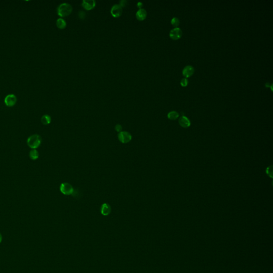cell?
<instances>
[{"instance_id": "cell-11", "label": "cell", "mask_w": 273, "mask_h": 273, "mask_svg": "<svg viewBox=\"0 0 273 273\" xmlns=\"http://www.w3.org/2000/svg\"><path fill=\"white\" fill-rule=\"evenodd\" d=\"M100 212L105 216H107L111 214V207L109 204L108 203H103L100 208Z\"/></svg>"}, {"instance_id": "cell-15", "label": "cell", "mask_w": 273, "mask_h": 273, "mask_svg": "<svg viewBox=\"0 0 273 273\" xmlns=\"http://www.w3.org/2000/svg\"><path fill=\"white\" fill-rule=\"evenodd\" d=\"M29 158L32 159V160H36L39 157V153L38 151L35 150V149H32V150L30 151L29 154Z\"/></svg>"}, {"instance_id": "cell-9", "label": "cell", "mask_w": 273, "mask_h": 273, "mask_svg": "<svg viewBox=\"0 0 273 273\" xmlns=\"http://www.w3.org/2000/svg\"><path fill=\"white\" fill-rule=\"evenodd\" d=\"M194 68L192 66H187L184 68L182 71V75H184L186 78L190 77L192 75L194 74Z\"/></svg>"}, {"instance_id": "cell-23", "label": "cell", "mask_w": 273, "mask_h": 273, "mask_svg": "<svg viewBox=\"0 0 273 273\" xmlns=\"http://www.w3.org/2000/svg\"><path fill=\"white\" fill-rule=\"evenodd\" d=\"M143 6V3L142 2H139L137 3V7L138 8L140 9H142V7Z\"/></svg>"}, {"instance_id": "cell-2", "label": "cell", "mask_w": 273, "mask_h": 273, "mask_svg": "<svg viewBox=\"0 0 273 273\" xmlns=\"http://www.w3.org/2000/svg\"><path fill=\"white\" fill-rule=\"evenodd\" d=\"M42 143V138L40 135L35 134L29 136L27 139L28 146L32 149L37 148Z\"/></svg>"}, {"instance_id": "cell-18", "label": "cell", "mask_w": 273, "mask_h": 273, "mask_svg": "<svg viewBox=\"0 0 273 273\" xmlns=\"http://www.w3.org/2000/svg\"><path fill=\"white\" fill-rule=\"evenodd\" d=\"M180 84H181V85L183 87H186L188 84V81L186 78H184L181 80Z\"/></svg>"}, {"instance_id": "cell-3", "label": "cell", "mask_w": 273, "mask_h": 273, "mask_svg": "<svg viewBox=\"0 0 273 273\" xmlns=\"http://www.w3.org/2000/svg\"><path fill=\"white\" fill-rule=\"evenodd\" d=\"M60 192L65 195H70L73 194L74 190L71 185L67 182H63L60 186Z\"/></svg>"}, {"instance_id": "cell-22", "label": "cell", "mask_w": 273, "mask_h": 273, "mask_svg": "<svg viewBox=\"0 0 273 273\" xmlns=\"http://www.w3.org/2000/svg\"><path fill=\"white\" fill-rule=\"evenodd\" d=\"M127 1H125V0H121L119 2V5L123 8V7H125V5H127Z\"/></svg>"}, {"instance_id": "cell-14", "label": "cell", "mask_w": 273, "mask_h": 273, "mask_svg": "<svg viewBox=\"0 0 273 273\" xmlns=\"http://www.w3.org/2000/svg\"><path fill=\"white\" fill-rule=\"evenodd\" d=\"M41 122L44 125H48L51 122V118L50 115L45 114L42 116L41 119Z\"/></svg>"}, {"instance_id": "cell-4", "label": "cell", "mask_w": 273, "mask_h": 273, "mask_svg": "<svg viewBox=\"0 0 273 273\" xmlns=\"http://www.w3.org/2000/svg\"><path fill=\"white\" fill-rule=\"evenodd\" d=\"M118 138L121 143L127 144L129 143L132 139V135L127 131H121L118 135Z\"/></svg>"}, {"instance_id": "cell-20", "label": "cell", "mask_w": 273, "mask_h": 273, "mask_svg": "<svg viewBox=\"0 0 273 273\" xmlns=\"http://www.w3.org/2000/svg\"><path fill=\"white\" fill-rule=\"evenodd\" d=\"M85 16H86V14L85 12H84L83 11H81L79 12V17L80 19H84L85 18Z\"/></svg>"}, {"instance_id": "cell-7", "label": "cell", "mask_w": 273, "mask_h": 273, "mask_svg": "<svg viewBox=\"0 0 273 273\" xmlns=\"http://www.w3.org/2000/svg\"><path fill=\"white\" fill-rule=\"evenodd\" d=\"M182 32L180 28L176 27L172 29L169 34V35L172 40H177L181 38L182 36Z\"/></svg>"}, {"instance_id": "cell-13", "label": "cell", "mask_w": 273, "mask_h": 273, "mask_svg": "<svg viewBox=\"0 0 273 273\" xmlns=\"http://www.w3.org/2000/svg\"><path fill=\"white\" fill-rule=\"evenodd\" d=\"M56 25H57V27L58 28H59L60 29H63L66 27L67 23L65 20H64L61 18H60L56 21Z\"/></svg>"}, {"instance_id": "cell-8", "label": "cell", "mask_w": 273, "mask_h": 273, "mask_svg": "<svg viewBox=\"0 0 273 273\" xmlns=\"http://www.w3.org/2000/svg\"><path fill=\"white\" fill-rule=\"evenodd\" d=\"M95 0H83L82 2V6L87 10H91L95 7Z\"/></svg>"}, {"instance_id": "cell-17", "label": "cell", "mask_w": 273, "mask_h": 273, "mask_svg": "<svg viewBox=\"0 0 273 273\" xmlns=\"http://www.w3.org/2000/svg\"><path fill=\"white\" fill-rule=\"evenodd\" d=\"M171 23L174 27H177L180 24V21L178 18L174 17L171 21Z\"/></svg>"}, {"instance_id": "cell-12", "label": "cell", "mask_w": 273, "mask_h": 273, "mask_svg": "<svg viewBox=\"0 0 273 273\" xmlns=\"http://www.w3.org/2000/svg\"><path fill=\"white\" fill-rule=\"evenodd\" d=\"M179 123L181 127L187 128L190 125V119L186 117V116H182L180 117L179 119Z\"/></svg>"}, {"instance_id": "cell-24", "label": "cell", "mask_w": 273, "mask_h": 273, "mask_svg": "<svg viewBox=\"0 0 273 273\" xmlns=\"http://www.w3.org/2000/svg\"><path fill=\"white\" fill-rule=\"evenodd\" d=\"M2 235H1V234H0V243L1 242V241H2Z\"/></svg>"}, {"instance_id": "cell-5", "label": "cell", "mask_w": 273, "mask_h": 273, "mask_svg": "<svg viewBox=\"0 0 273 273\" xmlns=\"http://www.w3.org/2000/svg\"><path fill=\"white\" fill-rule=\"evenodd\" d=\"M122 7L119 4H114L111 8V15L114 18H119L122 15Z\"/></svg>"}, {"instance_id": "cell-16", "label": "cell", "mask_w": 273, "mask_h": 273, "mask_svg": "<svg viewBox=\"0 0 273 273\" xmlns=\"http://www.w3.org/2000/svg\"><path fill=\"white\" fill-rule=\"evenodd\" d=\"M179 117V114L176 111H172L168 113V117L171 120H175Z\"/></svg>"}, {"instance_id": "cell-21", "label": "cell", "mask_w": 273, "mask_h": 273, "mask_svg": "<svg viewBox=\"0 0 273 273\" xmlns=\"http://www.w3.org/2000/svg\"><path fill=\"white\" fill-rule=\"evenodd\" d=\"M115 130L116 132L119 133L120 132L122 131V126H121L120 124H117V125H116V126H115Z\"/></svg>"}, {"instance_id": "cell-6", "label": "cell", "mask_w": 273, "mask_h": 273, "mask_svg": "<svg viewBox=\"0 0 273 273\" xmlns=\"http://www.w3.org/2000/svg\"><path fill=\"white\" fill-rule=\"evenodd\" d=\"M17 101L16 95L13 94H10L7 95L4 98V103L8 107H11L15 105Z\"/></svg>"}, {"instance_id": "cell-19", "label": "cell", "mask_w": 273, "mask_h": 273, "mask_svg": "<svg viewBox=\"0 0 273 273\" xmlns=\"http://www.w3.org/2000/svg\"><path fill=\"white\" fill-rule=\"evenodd\" d=\"M266 172L267 174L270 177L272 178V175H273V169H272V166H269L266 170Z\"/></svg>"}, {"instance_id": "cell-10", "label": "cell", "mask_w": 273, "mask_h": 273, "mask_svg": "<svg viewBox=\"0 0 273 273\" xmlns=\"http://www.w3.org/2000/svg\"><path fill=\"white\" fill-rule=\"evenodd\" d=\"M147 13L146 10L144 9H140L136 12V18L139 21H143L146 18Z\"/></svg>"}, {"instance_id": "cell-1", "label": "cell", "mask_w": 273, "mask_h": 273, "mask_svg": "<svg viewBox=\"0 0 273 273\" xmlns=\"http://www.w3.org/2000/svg\"><path fill=\"white\" fill-rule=\"evenodd\" d=\"M73 10L71 5L68 3H63L60 4L57 8V13L61 17L69 16Z\"/></svg>"}]
</instances>
